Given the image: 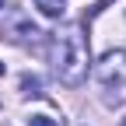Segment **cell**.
<instances>
[{
  "label": "cell",
  "instance_id": "cell-3",
  "mask_svg": "<svg viewBox=\"0 0 126 126\" xmlns=\"http://www.w3.org/2000/svg\"><path fill=\"white\" fill-rule=\"evenodd\" d=\"M35 7L46 14V18H60L63 14V0H35Z\"/></svg>",
  "mask_w": 126,
  "mask_h": 126
},
{
  "label": "cell",
  "instance_id": "cell-4",
  "mask_svg": "<svg viewBox=\"0 0 126 126\" xmlns=\"http://www.w3.org/2000/svg\"><path fill=\"white\" fill-rule=\"evenodd\" d=\"M21 94H42V81L35 74H25L21 77Z\"/></svg>",
  "mask_w": 126,
  "mask_h": 126
},
{
  "label": "cell",
  "instance_id": "cell-7",
  "mask_svg": "<svg viewBox=\"0 0 126 126\" xmlns=\"http://www.w3.org/2000/svg\"><path fill=\"white\" fill-rule=\"evenodd\" d=\"M0 7H4V0H0Z\"/></svg>",
  "mask_w": 126,
  "mask_h": 126
},
{
  "label": "cell",
  "instance_id": "cell-2",
  "mask_svg": "<svg viewBox=\"0 0 126 126\" xmlns=\"http://www.w3.org/2000/svg\"><path fill=\"white\" fill-rule=\"evenodd\" d=\"M94 74H98V81L105 88H123L126 84V49H109L98 60Z\"/></svg>",
  "mask_w": 126,
  "mask_h": 126
},
{
  "label": "cell",
  "instance_id": "cell-8",
  "mask_svg": "<svg viewBox=\"0 0 126 126\" xmlns=\"http://www.w3.org/2000/svg\"><path fill=\"white\" fill-rule=\"evenodd\" d=\"M123 126H126V119H123Z\"/></svg>",
  "mask_w": 126,
  "mask_h": 126
},
{
  "label": "cell",
  "instance_id": "cell-6",
  "mask_svg": "<svg viewBox=\"0 0 126 126\" xmlns=\"http://www.w3.org/2000/svg\"><path fill=\"white\" fill-rule=\"evenodd\" d=\"M4 70H7V67H4V63H0V77H4Z\"/></svg>",
  "mask_w": 126,
  "mask_h": 126
},
{
  "label": "cell",
  "instance_id": "cell-1",
  "mask_svg": "<svg viewBox=\"0 0 126 126\" xmlns=\"http://www.w3.org/2000/svg\"><path fill=\"white\" fill-rule=\"evenodd\" d=\"M88 63H91V49H88V35L81 25H67L53 35V74L60 84L77 88L88 77Z\"/></svg>",
  "mask_w": 126,
  "mask_h": 126
},
{
  "label": "cell",
  "instance_id": "cell-5",
  "mask_svg": "<svg viewBox=\"0 0 126 126\" xmlns=\"http://www.w3.org/2000/svg\"><path fill=\"white\" fill-rule=\"evenodd\" d=\"M28 126H60V123H56L53 116H32V119H28Z\"/></svg>",
  "mask_w": 126,
  "mask_h": 126
}]
</instances>
